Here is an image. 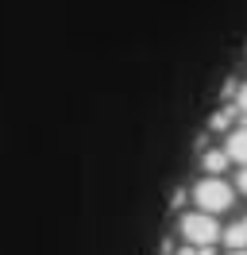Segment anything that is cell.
I'll return each mask as SVG.
<instances>
[{"label": "cell", "mask_w": 247, "mask_h": 255, "mask_svg": "<svg viewBox=\"0 0 247 255\" xmlns=\"http://www.w3.org/2000/svg\"><path fill=\"white\" fill-rule=\"evenodd\" d=\"M193 201H197L201 213H224L232 205V186L224 178H201L197 186H193Z\"/></svg>", "instance_id": "cell-1"}, {"label": "cell", "mask_w": 247, "mask_h": 255, "mask_svg": "<svg viewBox=\"0 0 247 255\" xmlns=\"http://www.w3.org/2000/svg\"><path fill=\"white\" fill-rule=\"evenodd\" d=\"M232 255H247V252H232Z\"/></svg>", "instance_id": "cell-8"}, {"label": "cell", "mask_w": 247, "mask_h": 255, "mask_svg": "<svg viewBox=\"0 0 247 255\" xmlns=\"http://www.w3.org/2000/svg\"><path fill=\"white\" fill-rule=\"evenodd\" d=\"M224 244H228L232 252H247V217H244V221H236L228 232H224Z\"/></svg>", "instance_id": "cell-3"}, {"label": "cell", "mask_w": 247, "mask_h": 255, "mask_svg": "<svg viewBox=\"0 0 247 255\" xmlns=\"http://www.w3.org/2000/svg\"><path fill=\"white\" fill-rule=\"evenodd\" d=\"M201 162H205V170H209L213 178H220V170H224L232 159H228V151H205V159H201Z\"/></svg>", "instance_id": "cell-5"}, {"label": "cell", "mask_w": 247, "mask_h": 255, "mask_svg": "<svg viewBox=\"0 0 247 255\" xmlns=\"http://www.w3.org/2000/svg\"><path fill=\"white\" fill-rule=\"evenodd\" d=\"M228 159H236V162H244L247 166V128H240V131H232V139H228Z\"/></svg>", "instance_id": "cell-4"}, {"label": "cell", "mask_w": 247, "mask_h": 255, "mask_svg": "<svg viewBox=\"0 0 247 255\" xmlns=\"http://www.w3.org/2000/svg\"><path fill=\"white\" fill-rule=\"evenodd\" d=\"M236 105H240V112L247 116V85H240V93H236Z\"/></svg>", "instance_id": "cell-6"}, {"label": "cell", "mask_w": 247, "mask_h": 255, "mask_svg": "<svg viewBox=\"0 0 247 255\" xmlns=\"http://www.w3.org/2000/svg\"><path fill=\"white\" fill-rule=\"evenodd\" d=\"M182 236L193 244V248H213L220 240V224L213 221V213H185L182 217Z\"/></svg>", "instance_id": "cell-2"}, {"label": "cell", "mask_w": 247, "mask_h": 255, "mask_svg": "<svg viewBox=\"0 0 247 255\" xmlns=\"http://www.w3.org/2000/svg\"><path fill=\"white\" fill-rule=\"evenodd\" d=\"M236 190H244V193H247V166L240 170V178H236Z\"/></svg>", "instance_id": "cell-7"}]
</instances>
